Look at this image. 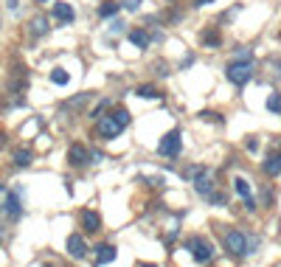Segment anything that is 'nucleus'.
<instances>
[{
    "mask_svg": "<svg viewBox=\"0 0 281 267\" xmlns=\"http://www.w3.org/2000/svg\"><path fill=\"white\" fill-rule=\"evenodd\" d=\"M233 183H236V191L244 197V206L253 211V206H256V203H253V194H251V186H248V180H244V177H236Z\"/></svg>",
    "mask_w": 281,
    "mask_h": 267,
    "instance_id": "13",
    "label": "nucleus"
},
{
    "mask_svg": "<svg viewBox=\"0 0 281 267\" xmlns=\"http://www.w3.org/2000/svg\"><path fill=\"white\" fill-rule=\"evenodd\" d=\"M118 6H121V3H104V6H101V17H113V14L118 12Z\"/></svg>",
    "mask_w": 281,
    "mask_h": 267,
    "instance_id": "24",
    "label": "nucleus"
},
{
    "mask_svg": "<svg viewBox=\"0 0 281 267\" xmlns=\"http://www.w3.org/2000/svg\"><path fill=\"white\" fill-rule=\"evenodd\" d=\"M96 129H98V138L113 141V138H118V132H121L124 127L113 116H101V118H98V124H96Z\"/></svg>",
    "mask_w": 281,
    "mask_h": 267,
    "instance_id": "5",
    "label": "nucleus"
},
{
    "mask_svg": "<svg viewBox=\"0 0 281 267\" xmlns=\"http://www.w3.org/2000/svg\"><path fill=\"white\" fill-rule=\"evenodd\" d=\"M225 76H228V82H231V85L242 87L244 82L253 76V59H233V62H228Z\"/></svg>",
    "mask_w": 281,
    "mask_h": 267,
    "instance_id": "1",
    "label": "nucleus"
},
{
    "mask_svg": "<svg viewBox=\"0 0 281 267\" xmlns=\"http://www.w3.org/2000/svg\"><path fill=\"white\" fill-rule=\"evenodd\" d=\"M135 93H138L140 98H160V96H163V93H160L158 87H152V85H140Z\"/></svg>",
    "mask_w": 281,
    "mask_h": 267,
    "instance_id": "16",
    "label": "nucleus"
},
{
    "mask_svg": "<svg viewBox=\"0 0 281 267\" xmlns=\"http://www.w3.org/2000/svg\"><path fill=\"white\" fill-rule=\"evenodd\" d=\"M138 267H155V264H138Z\"/></svg>",
    "mask_w": 281,
    "mask_h": 267,
    "instance_id": "28",
    "label": "nucleus"
},
{
    "mask_svg": "<svg viewBox=\"0 0 281 267\" xmlns=\"http://www.w3.org/2000/svg\"><path fill=\"white\" fill-rule=\"evenodd\" d=\"M202 43L217 48V45H220V31H205V34H202Z\"/></svg>",
    "mask_w": 281,
    "mask_h": 267,
    "instance_id": "20",
    "label": "nucleus"
},
{
    "mask_svg": "<svg viewBox=\"0 0 281 267\" xmlns=\"http://www.w3.org/2000/svg\"><path fill=\"white\" fill-rule=\"evenodd\" d=\"M129 43H132L135 48L144 51L149 45V34H147V31H140V28H135V31H129Z\"/></svg>",
    "mask_w": 281,
    "mask_h": 267,
    "instance_id": "15",
    "label": "nucleus"
},
{
    "mask_svg": "<svg viewBox=\"0 0 281 267\" xmlns=\"http://www.w3.org/2000/svg\"><path fill=\"white\" fill-rule=\"evenodd\" d=\"M118 3H121V9H127V12H138L144 0H118Z\"/></svg>",
    "mask_w": 281,
    "mask_h": 267,
    "instance_id": "23",
    "label": "nucleus"
},
{
    "mask_svg": "<svg viewBox=\"0 0 281 267\" xmlns=\"http://www.w3.org/2000/svg\"><path fill=\"white\" fill-rule=\"evenodd\" d=\"M67 253L74 256V259H85L87 245H85V239H82L79 233H71V237H67Z\"/></svg>",
    "mask_w": 281,
    "mask_h": 267,
    "instance_id": "8",
    "label": "nucleus"
},
{
    "mask_svg": "<svg viewBox=\"0 0 281 267\" xmlns=\"http://www.w3.org/2000/svg\"><path fill=\"white\" fill-rule=\"evenodd\" d=\"M267 110H270V113H281V93H270Z\"/></svg>",
    "mask_w": 281,
    "mask_h": 267,
    "instance_id": "19",
    "label": "nucleus"
},
{
    "mask_svg": "<svg viewBox=\"0 0 281 267\" xmlns=\"http://www.w3.org/2000/svg\"><path fill=\"white\" fill-rule=\"evenodd\" d=\"M116 256H118V250L113 248V245H98V248H96V261H98V264H110Z\"/></svg>",
    "mask_w": 281,
    "mask_h": 267,
    "instance_id": "11",
    "label": "nucleus"
},
{
    "mask_svg": "<svg viewBox=\"0 0 281 267\" xmlns=\"http://www.w3.org/2000/svg\"><path fill=\"white\" fill-rule=\"evenodd\" d=\"M158 152L163 155V158H178L180 155V129H169V132L160 138Z\"/></svg>",
    "mask_w": 281,
    "mask_h": 267,
    "instance_id": "3",
    "label": "nucleus"
},
{
    "mask_svg": "<svg viewBox=\"0 0 281 267\" xmlns=\"http://www.w3.org/2000/svg\"><path fill=\"white\" fill-rule=\"evenodd\" d=\"M248 149L256 152V149H259V141H256V138H251V141H248Z\"/></svg>",
    "mask_w": 281,
    "mask_h": 267,
    "instance_id": "26",
    "label": "nucleus"
},
{
    "mask_svg": "<svg viewBox=\"0 0 281 267\" xmlns=\"http://www.w3.org/2000/svg\"><path fill=\"white\" fill-rule=\"evenodd\" d=\"M67 160H71V166H85V163H90V152L82 144H74L67 149Z\"/></svg>",
    "mask_w": 281,
    "mask_h": 267,
    "instance_id": "7",
    "label": "nucleus"
},
{
    "mask_svg": "<svg viewBox=\"0 0 281 267\" xmlns=\"http://www.w3.org/2000/svg\"><path fill=\"white\" fill-rule=\"evenodd\" d=\"M3 211L9 214V219H20V214H23V206H20V197H17V191H9V194H6V203H3Z\"/></svg>",
    "mask_w": 281,
    "mask_h": 267,
    "instance_id": "9",
    "label": "nucleus"
},
{
    "mask_svg": "<svg viewBox=\"0 0 281 267\" xmlns=\"http://www.w3.org/2000/svg\"><path fill=\"white\" fill-rule=\"evenodd\" d=\"M54 17L59 20V23H74V17H76V12H74V6L71 3H54Z\"/></svg>",
    "mask_w": 281,
    "mask_h": 267,
    "instance_id": "10",
    "label": "nucleus"
},
{
    "mask_svg": "<svg viewBox=\"0 0 281 267\" xmlns=\"http://www.w3.org/2000/svg\"><path fill=\"white\" fill-rule=\"evenodd\" d=\"M67 79H71V76H67L62 68H54V71H51V82H54V85H67Z\"/></svg>",
    "mask_w": 281,
    "mask_h": 267,
    "instance_id": "18",
    "label": "nucleus"
},
{
    "mask_svg": "<svg viewBox=\"0 0 281 267\" xmlns=\"http://www.w3.org/2000/svg\"><path fill=\"white\" fill-rule=\"evenodd\" d=\"M113 118H116L121 127H127V124H129V110H127V107H118L116 113H113Z\"/></svg>",
    "mask_w": 281,
    "mask_h": 267,
    "instance_id": "21",
    "label": "nucleus"
},
{
    "mask_svg": "<svg viewBox=\"0 0 281 267\" xmlns=\"http://www.w3.org/2000/svg\"><path fill=\"white\" fill-rule=\"evenodd\" d=\"M31 25H34V34H45V31H48V20L45 17H37Z\"/></svg>",
    "mask_w": 281,
    "mask_h": 267,
    "instance_id": "22",
    "label": "nucleus"
},
{
    "mask_svg": "<svg viewBox=\"0 0 281 267\" xmlns=\"http://www.w3.org/2000/svg\"><path fill=\"white\" fill-rule=\"evenodd\" d=\"M208 3H214V0H194V6H208Z\"/></svg>",
    "mask_w": 281,
    "mask_h": 267,
    "instance_id": "27",
    "label": "nucleus"
},
{
    "mask_svg": "<svg viewBox=\"0 0 281 267\" xmlns=\"http://www.w3.org/2000/svg\"><path fill=\"white\" fill-rule=\"evenodd\" d=\"M264 172H267L270 177H278L281 175V152H278V155H270V158L264 160Z\"/></svg>",
    "mask_w": 281,
    "mask_h": 267,
    "instance_id": "14",
    "label": "nucleus"
},
{
    "mask_svg": "<svg viewBox=\"0 0 281 267\" xmlns=\"http://www.w3.org/2000/svg\"><path fill=\"white\" fill-rule=\"evenodd\" d=\"M194 188H197V194L211 197V194H214V177L208 175V172H202V169H200V175L194 177Z\"/></svg>",
    "mask_w": 281,
    "mask_h": 267,
    "instance_id": "6",
    "label": "nucleus"
},
{
    "mask_svg": "<svg viewBox=\"0 0 281 267\" xmlns=\"http://www.w3.org/2000/svg\"><path fill=\"white\" fill-rule=\"evenodd\" d=\"M225 248L233 256H244V253H253L256 239H248L242 231H231V233H225Z\"/></svg>",
    "mask_w": 281,
    "mask_h": 267,
    "instance_id": "2",
    "label": "nucleus"
},
{
    "mask_svg": "<svg viewBox=\"0 0 281 267\" xmlns=\"http://www.w3.org/2000/svg\"><path fill=\"white\" fill-rule=\"evenodd\" d=\"M82 228H85L87 233H96L98 228H101V219H98L96 211H85L82 214Z\"/></svg>",
    "mask_w": 281,
    "mask_h": 267,
    "instance_id": "12",
    "label": "nucleus"
},
{
    "mask_svg": "<svg viewBox=\"0 0 281 267\" xmlns=\"http://www.w3.org/2000/svg\"><path fill=\"white\" fill-rule=\"evenodd\" d=\"M121 28H124L121 20H113V23H110V31H121Z\"/></svg>",
    "mask_w": 281,
    "mask_h": 267,
    "instance_id": "25",
    "label": "nucleus"
},
{
    "mask_svg": "<svg viewBox=\"0 0 281 267\" xmlns=\"http://www.w3.org/2000/svg\"><path fill=\"white\" fill-rule=\"evenodd\" d=\"M31 163V152L28 149H17L14 152V166H28Z\"/></svg>",
    "mask_w": 281,
    "mask_h": 267,
    "instance_id": "17",
    "label": "nucleus"
},
{
    "mask_svg": "<svg viewBox=\"0 0 281 267\" xmlns=\"http://www.w3.org/2000/svg\"><path fill=\"white\" fill-rule=\"evenodd\" d=\"M186 245H189L191 256H194L200 264H202V261H211V256H214V245L208 242V239H202V237H191Z\"/></svg>",
    "mask_w": 281,
    "mask_h": 267,
    "instance_id": "4",
    "label": "nucleus"
}]
</instances>
